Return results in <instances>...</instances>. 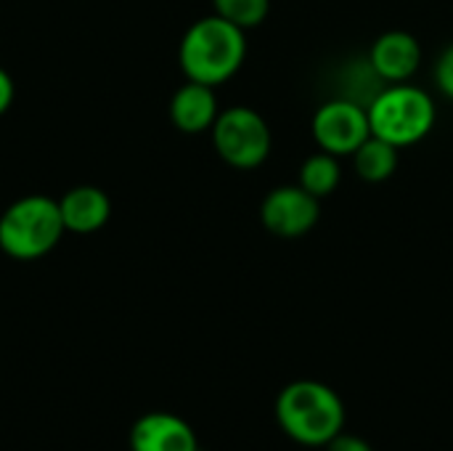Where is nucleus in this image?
Segmentation results:
<instances>
[{
  "mask_svg": "<svg viewBox=\"0 0 453 451\" xmlns=\"http://www.w3.org/2000/svg\"><path fill=\"white\" fill-rule=\"evenodd\" d=\"M247 56V35L242 27L212 13L194 21L178 48L180 69L188 80L204 85H220L231 80Z\"/></svg>",
  "mask_w": 453,
  "mask_h": 451,
  "instance_id": "obj_1",
  "label": "nucleus"
},
{
  "mask_svg": "<svg viewBox=\"0 0 453 451\" xmlns=\"http://www.w3.org/2000/svg\"><path fill=\"white\" fill-rule=\"evenodd\" d=\"M276 417L284 433L297 444L326 447L342 433L345 407L329 385L316 380H300L279 393Z\"/></svg>",
  "mask_w": 453,
  "mask_h": 451,
  "instance_id": "obj_2",
  "label": "nucleus"
},
{
  "mask_svg": "<svg viewBox=\"0 0 453 451\" xmlns=\"http://www.w3.org/2000/svg\"><path fill=\"white\" fill-rule=\"evenodd\" d=\"M64 231L58 199L29 194L0 215V250L13 260H37L61 242Z\"/></svg>",
  "mask_w": 453,
  "mask_h": 451,
  "instance_id": "obj_3",
  "label": "nucleus"
},
{
  "mask_svg": "<svg viewBox=\"0 0 453 451\" xmlns=\"http://www.w3.org/2000/svg\"><path fill=\"white\" fill-rule=\"evenodd\" d=\"M372 133L393 146H411L422 141L435 125V104L422 88L390 85L369 106Z\"/></svg>",
  "mask_w": 453,
  "mask_h": 451,
  "instance_id": "obj_4",
  "label": "nucleus"
},
{
  "mask_svg": "<svg viewBox=\"0 0 453 451\" xmlns=\"http://www.w3.org/2000/svg\"><path fill=\"white\" fill-rule=\"evenodd\" d=\"M212 144L223 162L239 170H252L271 154V128L250 106H231L212 125Z\"/></svg>",
  "mask_w": 453,
  "mask_h": 451,
  "instance_id": "obj_5",
  "label": "nucleus"
},
{
  "mask_svg": "<svg viewBox=\"0 0 453 451\" xmlns=\"http://www.w3.org/2000/svg\"><path fill=\"white\" fill-rule=\"evenodd\" d=\"M369 136H372L369 112L361 104L348 101L342 96L321 104L319 112L313 114V138L321 152H329L334 157H345V154L353 157V152Z\"/></svg>",
  "mask_w": 453,
  "mask_h": 451,
  "instance_id": "obj_6",
  "label": "nucleus"
},
{
  "mask_svg": "<svg viewBox=\"0 0 453 451\" xmlns=\"http://www.w3.org/2000/svg\"><path fill=\"white\" fill-rule=\"evenodd\" d=\"M321 215L319 197L297 186H279L265 194L260 205V221L263 226L281 239H297L305 237Z\"/></svg>",
  "mask_w": 453,
  "mask_h": 451,
  "instance_id": "obj_7",
  "label": "nucleus"
},
{
  "mask_svg": "<svg viewBox=\"0 0 453 451\" xmlns=\"http://www.w3.org/2000/svg\"><path fill=\"white\" fill-rule=\"evenodd\" d=\"M369 61L385 82L398 85V82H406L419 69L422 48L411 32L390 29L374 40V45L369 51Z\"/></svg>",
  "mask_w": 453,
  "mask_h": 451,
  "instance_id": "obj_8",
  "label": "nucleus"
},
{
  "mask_svg": "<svg viewBox=\"0 0 453 451\" xmlns=\"http://www.w3.org/2000/svg\"><path fill=\"white\" fill-rule=\"evenodd\" d=\"M133 451H199L191 425L167 412L143 415L130 431Z\"/></svg>",
  "mask_w": 453,
  "mask_h": 451,
  "instance_id": "obj_9",
  "label": "nucleus"
},
{
  "mask_svg": "<svg viewBox=\"0 0 453 451\" xmlns=\"http://www.w3.org/2000/svg\"><path fill=\"white\" fill-rule=\"evenodd\" d=\"M220 109H218V98L212 85L204 82H194L188 80L186 85H180L170 101V120L178 130L196 136L204 130H212L215 120H218Z\"/></svg>",
  "mask_w": 453,
  "mask_h": 451,
  "instance_id": "obj_10",
  "label": "nucleus"
},
{
  "mask_svg": "<svg viewBox=\"0 0 453 451\" xmlns=\"http://www.w3.org/2000/svg\"><path fill=\"white\" fill-rule=\"evenodd\" d=\"M58 210L66 231L93 234L106 226L111 215V202L98 186H74L58 199Z\"/></svg>",
  "mask_w": 453,
  "mask_h": 451,
  "instance_id": "obj_11",
  "label": "nucleus"
},
{
  "mask_svg": "<svg viewBox=\"0 0 453 451\" xmlns=\"http://www.w3.org/2000/svg\"><path fill=\"white\" fill-rule=\"evenodd\" d=\"M353 165L361 181L366 183H382L388 181L395 167H398V146L380 136H369L356 152H353Z\"/></svg>",
  "mask_w": 453,
  "mask_h": 451,
  "instance_id": "obj_12",
  "label": "nucleus"
},
{
  "mask_svg": "<svg viewBox=\"0 0 453 451\" xmlns=\"http://www.w3.org/2000/svg\"><path fill=\"white\" fill-rule=\"evenodd\" d=\"M340 162L334 154L329 152H319V154H311L303 167H300V186L305 191H311L313 197L324 199L329 194H334V189L340 186Z\"/></svg>",
  "mask_w": 453,
  "mask_h": 451,
  "instance_id": "obj_13",
  "label": "nucleus"
},
{
  "mask_svg": "<svg viewBox=\"0 0 453 451\" xmlns=\"http://www.w3.org/2000/svg\"><path fill=\"white\" fill-rule=\"evenodd\" d=\"M212 5L218 16L242 27L244 32L260 27L271 11V0H212Z\"/></svg>",
  "mask_w": 453,
  "mask_h": 451,
  "instance_id": "obj_14",
  "label": "nucleus"
},
{
  "mask_svg": "<svg viewBox=\"0 0 453 451\" xmlns=\"http://www.w3.org/2000/svg\"><path fill=\"white\" fill-rule=\"evenodd\" d=\"M435 82H438L441 93L449 96L453 101V43L438 56V64H435Z\"/></svg>",
  "mask_w": 453,
  "mask_h": 451,
  "instance_id": "obj_15",
  "label": "nucleus"
},
{
  "mask_svg": "<svg viewBox=\"0 0 453 451\" xmlns=\"http://www.w3.org/2000/svg\"><path fill=\"white\" fill-rule=\"evenodd\" d=\"M326 451H374L364 439L358 436H348V433H340L337 439H332L326 444Z\"/></svg>",
  "mask_w": 453,
  "mask_h": 451,
  "instance_id": "obj_16",
  "label": "nucleus"
},
{
  "mask_svg": "<svg viewBox=\"0 0 453 451\" xmlns=\"http://www.w3.org/2000/svg\"><path fill=\"white\" fill-rule=\"evenodd\" d=\"M13 93H16L13 80H11V74L0 66V117L11 109V104H13Z\"/></svg>",
  "mask_w": 453,
  "mask_h": 451,
  "instance_id": "obj_17",
  "label": "nucleus"
}]
</instances>
